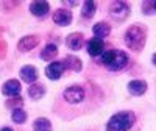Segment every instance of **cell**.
I'll return each mask as SVG.
<instances>
[{"label":"cell","instance_id":"6da1fadb","mask_svg":"<svg viewBox=\"0 0 156 131\" xmlns=\"http://www.w3.org/2000/svg\"><path fill=\"white\" fill-rule=\"evenodd\" d=\"M147 27L144 23H133L126 28L125 34H123V41L125 45L134 51V53H139L145 48L147 44Z\"/></svg>","mask_w":156,"mask_h":131},{"label":"cell","instance_id":"7a4b0ae2","mask_svg":"<svg viewBox=\"0 0 156 131\" xmlns=\"http://www.w3.org/2000/svg\"><path fill=\"white\" fill-rule=\"evenodd\" d=\"M98 62L101 66H105L109 72H119V70L126 67L128 55L120 48H109V50L103 51V55L100 56Z\"/></svg>","mask_w":156,"mask_h":131},{"label":"cell","instance_id":"3957f363","mask_svg":"<svg viewBox=\"0 0 156 131\" xmlns=\"http://www.w3.org/2000/svg\"><path fill=\"white\" fill-rule=\"evenodd\" d=\"M136 123V114L133 111H117L109 117L106 131H129Z\"/></svg>","mask_w":156,"mask_h":131},{"label":"cell","instance_id":"277c9868","mask_svg":"<svg viewBox=\"0 0 156 131\" xmlns=\"http://www.w3.org/2000/svg\"><path fill=\"white\" fill-rule=\"evenodd\" d=\"M108 12H109L111 19H114L117 22H123L125 19L129 17V14H131V5L126 3V2H122V0L111 2Z\"/></svg>","mask_w":156,"mask_h":131},{"label":"cell","instance_id":"5b68a950","mask_svg":"<svg viewBox=\"0 0 156 131\" xmlns=\"http://www.w3.org/2000/svg\"><path fill=\"white\" fill-rule=\"evenodd\" d=\"M86 97V90L81 87V86H78V84H72L69 87L64 89V92H62V98L66 100L67 103L70 104H78V103H81Z\"/></svg>","mask_w":156,"mask_h":131},{"label":"cell","instance_id":"8992f818","mask_svg":"<svg viewBox=\"0 0 156 131\" xmlns=\"http://www.w3.org/2000/svg\"><path fill=\"white\" fill-rule=\"evenodd\" d=\"M86 50L90 58H100L103 55V51H105V42H103V39L94 36L92 39H89L86 42Z\"/></svg>","mask_w":156,"mask_h":131},{"label":"cell","instance_id":"52a82bcc","mask_svg":"<svg viewBox=\"0 0 156 131\" xmlns=\"http://www.w3.org/2000/svg\"><path fill=\"white\" fill-rule=\"evenodd\" d=\"M53 22L58 25V27H69L73 20V14L70 9H66V8H59L53 12V16H51Z\"/></svg>","mask_w":156,"mask_h":131},{"label":"cell","instance_id":"ba28073f","mask_svg":"<svg viewBox=\"0 0 156 131\" xmlns=\"http://www.w3.org/2000/svg\"><path fill=\"white\" fill-rule=\"evenodd\" d=\"M64 64H62V61H51V62H48V66L45 67V76L48 78V80H53V81H56V80H59V78L62 76V73H64Z\"/></svg>","mask_w":156,"mask_h":131},{"label":"cell","instance_id":"9c48e42d","mask_svg":"<svg viewBox=\"0 0 156 131\" xmlns=\"http://www.w3.org/2000/svg\"><path fill=\"white\" fill-rule=\"evenodd\" d=\"M39 44V37L34 36V34H28V36H23L19 39L17 42V50L20 51V53H28V51H31L33 48H36Z\"/></svg>","mask_w":156,"mask_h":131},{"label":"cell","instance_id":"30bf717a","mask_svg":"<svg viewBox=\"0 0 156 131\" xmlns=\"http://www.w3.org/2000/svg\"><path fill=\"white\" fill-rule=\"evenodd\" d=\"M128 89V92L131 94L133 97H142L145 92H147V89H148V84L145 80H140V78H136V80H131L128 83L126 86Z\"/></svg>","mask_w":156,"mask_h":131},{"label":"cell","instance_id":"8fae6325","mask_svg":"<svg viewBox=\"0 0 156 131\" xmlns=\"http://www.w3.org/2000/svg\"><path fill=\"white\" fill-rule=\"evenodd\" d=\"M19 76H20V80L25 81L27 84H33V83L37 81L39 73H37V69L34 67L33 64H27V66H23V67L20 69Z\"/></svg>","mask_w":156,"mask_h":131},{"label":"cell","instance_id":"7c38bea8","mask_svg":"<svg viewBox=\"0 0 156 131\" xmlns=\"http://www.w3.org/2000/svg\"><path fill=\"white\" fill-rule=\"evenodd\" d=\"M20 90H22V84L19 80H16V78H11V80H8L3 86H2V94L6 95L8 98L9 97H17L20 95Z\"/></svg>","mask_w":156,"mask_h":131},{"label":"cell","instance_id":"4fadbf2b","mask_svg":"<svg viewBox=\"0 0 156 131\" xmlns=\"http://www.w3.org/2000/svg\"><path fill=\"white\" fill-rule=\"evenodd\" d=\"M84 36L81 33H70L66 36V47L72 51H78L81 50L84 45Z\"/></svg>","mask_w":156,"mask_h":131},{"label":"cell","instance_id":"5bb4252c","mask_svg":"<svg viewBox=\"0 0 156 131\" xmlns=\"http://www.w3.org/2000/svg\"><path fill=\"white\" fill-rule=\"evenodd\" d=\"M30 12L36 17H45L50 11V3L44 2V0H36V2L30 3Z\"/></svg>","mask_w":156,"mask_h":131},{"label":"cell","instance_id":"9a60e30c","mask_svg":"<svg viewBox=\"0 0 156 131\" xmlns=\"http://www.w3.org/2000/svg\"><path fill=\"white\" fill-rule=\"evenodd\" d=\"M62 64H64V69H69V70L76 72V73L83 70V61L78 56H73V55H67L62 59Z\"/></svg>","mask_w":156,"mask_h":131},{"label":"cell","instance_id":"2e32d148","mask_svg":"<svg viewBox=\"0 0 156 131\" xmlns=\"http://www.w3.org/2000/svg\"><path fill=\"white\" fill-rule=\"evenodd\" d=\"M39 56H41L42 61H48V62L55 61V58L58 56V47H56V44H53V42L45 44L44 48L41 50V55H39Z\"/></svg>","mask_w":156,"mask_h":131},{"label":"cell","instance_id":"e0dca14e","mask_svg":"<svg viewBox=\"0 0 156 131\" xmlns=\"http://www.w3.org/2000/svg\"><path fill=\"white\" fill-rule=\"evenodd\" d=\"M92 33L95 37H100V39H105L111 34V25L108 22H97L92 25Z\"/></svg>","mask_w":156,"mask_h":131},{"label":"cell","instance_id":"ac0fdd59","mask_svg":"<svg viewBox=\"0 0 156 131\" xmlns=\"http://www.w3.org/2000/svg\"><path fill=\"white\" fill-rule=\"evenodd\" d=\"M27 94L31 100H41L45 95V86L41 84V83H33V84L28 86Z\"/></svg>","mask_w":156,"mask_h":131},{"label":"cell","instance_id":"d6986e66","mask_svg":"<svg viewBox=\"0 0 156 131\" xmlns=\"http://www.w3.org/2000/svg\"><path fill=\"white\" fill-rule=\"evenodd\" d=\"M95 11H97V3L94 0H86L81 6V17L83 19H92L95 16Z\"/></svg>","mask_w":156,"mask_h":131},{"label":"cell","instance_id":"ffe728a7","mask_svg":"<svg viewBox=\"0 0 156 131\" xmlns=\"http://www.w3.org/2000/svg\"><path fill=\"white\" fill-rule=\"evenodd\" d=\"M33 131H53V126L47 117H37L33 122Z\"/></svg>","mask_w":156,"mask_h":131},{"label":"cell","instance_id":"44dd1931","mask_svg":"<svg viewBox=\"0 0 156 131\" xmlns=\"http://www.w3.org/2000/svg\"><path fill=\"white\" fill-rule=\"evenodd\" d=\"M28 119V114L23 108H17L14 111H11V120L14 122L16 125H23Z\"/></svg>","mask_w":156,"mask_h":131},{"label":"cell","instance_id":"7402d4cb","mask_svg":"<svg viewBox=\"0 0 156 131\" xmlns=\"http://www.w3.org/2000/svg\"><path fill=\"white\" fill-rule=\"evenodd\" d=\"M5 106H6L8 109H11V111H14V109H17V108H22V106H23V98H22L20 95H17V97H9V98L5 101Z\"/></svg>","mask_w":156,"mask_h":131},{"label":"cell","instance_id":"603a6c76","mask_svg":"<svg viewBox=\"0 0 156 131\" xmlns=\"http://www.w3.org/2000/svg\"><path fill=\"white\" fill-rule=\"evenodd\" d=\"M142 9H144L145 14H150V12H153V2H142Z\"/></svg>","mask_w":156,"mask_h":131},{"label":"cell","instance_id":"cb8c5ba5","mask_svg":"<svg viewBox=\"0 0 156 131\" xmlns=\"http://www.w3.org/2000/svg\"><path fill=\"white\" fill-rule=\"evenodd\" d=\"M61 3H62V5H69V6H76V5H78L76 2H69V0H67V2H66V0H62Z\"/></svg>","mask_w":156,"mask_h":131},{"label":"cell","instance_id":"d4e9b609","mask_svg":"<svg viewBox=\"0 0 156 131\" xmlns=\"http://www.w3.org/2000/svg\"><path fill=\"white\" fill-rule=\"evenodd\" d=\"M0 131H14V129H12L11 126H2V128H0Z\"/></svg>","mask_w":156,"mask_h":131},{"label":"cell","instance_id":"484cf974","mask_svg":"<svg viewBox=\"0 0 156 131\" xmlns=\"http://www.w3.org/2000/svg\"><path fill=\"white\" fill-rule=\"evenodd\" d=\"M151 62H153V66H156V53H153V56H151Z\"/></svg>","mask_w":156,"mask_h":131},{"label":"cell","instance_id":"4316f807","mask_svg":"<svg viewBox=\"0 0 156 131\" xmlns=\"http://www.w3.org/2000/svg\"><path fill=\"white\" fill-rule=\"evenodd\" d=\"M153 9L156 11V2H153Z\"/></svg>","mask_w":156,"mask_h":131}]
</instances>
